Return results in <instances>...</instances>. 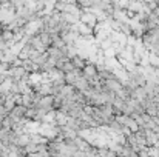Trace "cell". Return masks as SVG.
<instances>
[{
	"mask_svg": "<svg viewBox=\"0 0 159 157\" xmlns=\"http://www.w3.org/2000/svg\"><path fill=\"white\" fill-rule=\"evenodd\" d=\"M148 65L153 68H159V54L148 51Z\"/></svg>",
	"mask_w": 159,
	"mask_h": 157,
	"instance_id": "1",
	"label": "cell"
}]
</instances>
